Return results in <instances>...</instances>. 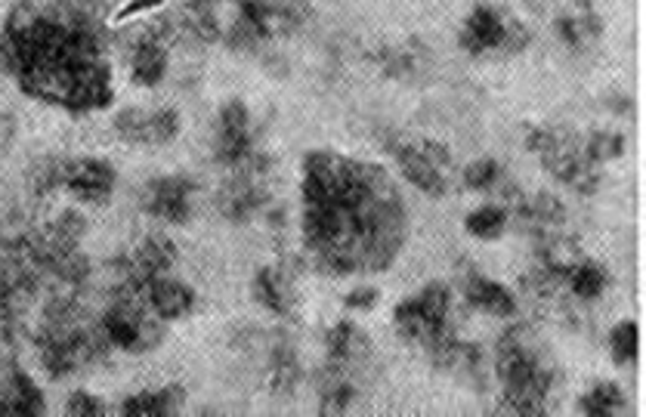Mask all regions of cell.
Instances as JSON below:
<instances>
[{
  "instance_id": "cell-23",
  "label": "cell",
  "mask_w": 646,
  "mask_h": 417,
  "mask_svg": "<svg viewBox=\"0 0 646 417\" xmlns=\"http://www.w3.org/2000/svg\"><path fill=\"white\" fill-rule=\"evenodd\" d=\"M174 408H177L174 393H143V396H133L121 405L124 414H170Z\"/></svg>"
},
{
  "instance_id": "cell-14",
  "label": "cell",
  "mask_w": 646,
  "mask_h": 417,
  "mask_svg": "<svg viewBox=\"0 0 646 417\" xmlns=\"http://www.w3.org/2000/svg\"><path fill=\"white\" fill-rule=\"evenodd\" d=\"M44 411L41 393L25 374H13L7 393L0 396V414H38Z\"/></svg>"
},
{
  "instance_id": "cell-12",
  "label": "cell",
  "mask_w": 646,
  "mask_h": 417,
  "mask_svg": "<svg viewBox=\"0 0 646 417\" xmlns=\"http://www.w3.org/2000/svg\"><path fill=\"white\" fill-rule=\"evenodd\" d=\"M146 207L170 223H183L189 217V183L186 180H161L149 189Z\"/></svg>"
},
{
  "instance_id": "cell-6",
  "label": "cell",
  "mask_w": 646,
  "mask_h": 417,
  "mask_svg": "<svg viewBox=\"0 0 646 417\" xmlns=\"http://www.w3.org/2000/svg\"><path fill=\"white\" fill-rule=\"evenodd\" d=\"M532 41V34L526 25L514 22V19H504L498 10L480 4L473 7L470 16L464 19L461 28V47L473 56H483L492 50H504V53H520L526 50Z\"/></svg>"
},
{
  "instance_id": "cell-20",
  "label": "cell",
  "mask_w": 646,
  "mask_h": 417,
  "mask_svg": "<svg viewBox=\"0 0 646 417\" xmlns=\"http://www.w3.org/2000/svg\"><path fill=\"white\" fill-rule=\"evenodd\" d=\"M625 405V393L619 384H597L591 393L582 396V411L591 417H612Z\"/></svg>"
},
{
  "instance_id": "cell-13",
  "label": "cell",
  "mask_w": 646,
  "mask_h": 417,
  "mask_svg": "<svg viewBox=\"0 0 646 417\" xmlns=\"http://www.w3.org/2000/svg\"><path fill=\"white\" fill-rule=\"evenodd\" d=\"M554 28H557V38L572 50H585L591 41L600 38V31H603L600 19L591 10H585L582 16H560L554 22Z\"/></svg>"
},
{
  "instance_id": "cell-1",
  "label": "cell",
  "mask_w": 646,
  "mask_h": 417,
  "mask_svg": "<svg viewBox=\"0 0 646 417\" xmlns=\"http://www.w3.org/2000/svg\"><path fill=\"white\" fill-rule=\"evenodd\" d=\"M306 232L337 272L384 269L405 241V207L381 167L328 152L306 161Z\"/></svg>"
},
{
  "instance_id": "cell-9",
  "label": "cell",
  "mask_w": 646,
  "mask_h": 417,
  "mask_svg": "<svg viewBox=\"0 0 646 417\" xmlns=\"http://www.w3.org/2000/svg\"><path fill=\"white\" fill-rule=\"evenodd\" d=\"M464 186L473 189V192H489V195H498L510 204H517L523 198V192L514 186V180L507 177L504 167L492 158H483L476 161L464 170Z\"/></svg>"
},
{
  "instance_id": "cell-2",
  "label": "cell",
  "mask_w": 646,
  "mask_h": 417,
  "mask_svg": "<svg viewBox=\"0 0 646 417\" xmlns=\"http://www.w3.org/2000/svg\"><path fill=\"white\" fill-rule=\"evenodd\" d=\"M498 374L504 384V411L544 414L551 393V371L523 328L507 331L498 343Z\"/></svg>"
},
{
  "instance_id": "cell-7",
  "label": "cell",
  "mask_w": 646,
  "mask_h": 417,
  "mask_svg": "<svg viewBox=\"0 0 646 417\" xmlns=\"http://www.w3.org/2000/svg\"><path fill=\"white\" fill-rule=\"evenodd\" d=\"M461 291H464V300L476 309L489 312V316H498V319H510L517 312V300L510 294L504 285L492 282V278L480 275V272H467L461 278Z\"/></svg>"
},
{
  "instance_id": "cell-16",
  "label": "cell",
  "mask_w": 646,
  "mask_h": 417,
  "mask_svg": "<svg viewBox=\"0 0 646 417\" xmlns=\"http://www.w3.org/2000/svg\"><path fill=\"white\" fill-rule=\"evenodd\" d=\"M507 223H510V214H507V207H501V204L476 207V211H470L467 220H464L467 232L476 235V238H483V241L501 238L507 232Z\"/></svg>"
},
{
  "instance_id": "cell-17",
  "label": "cell",
  "mask_w": 646,
  "mask_h": 417,
  "mask_svg": "<svg viewBox=\"0 0 646 417\" xmlns=\"http://www.w3.org/2000/svg\"><path fill=\"white\" fill-rule=\"evenodd\" d=\"M149 300H152L158 316H164V319H177V316H183V312L192 306V294L183 285H177V282H155V285H149Z\"/></svg>"
},
{
  "instance_id": "cell-15",
  "label": "cell",
  "mask_w": 646,
  "mask_h": 417,
  "mask_svg": "<svg viewBox=\"0 0 646 417\" xmlns=\"http://www.w3.org/2000/svg\"><path fill=\"white\" fill-rule=\"evenodd\" d=\"M606 269L597 266V263H572L569 272H566V285L569 291L578 297V300H597L603 291H606Z\"/></svg>"
},
{
  "instance_id": "cell-11",
  "label": "cell",
  "mask_w": 646,
  "mask_h": 417,
  "mask_svg": "<svg viewBox=\"0 0 646 417\" xmlns=\"http://www.w3.org/2000/svg\"><path fill=\"white\" fill-rule=\"evenodd\" d=\"M217 155L223 161H245L251 155V139H248V115L245 109L232 102L220 118V139H217Z\"/></svg>"
},
{
  "instance_id": "cell-28",
  "label": "cell",
  "mask_w": 646,
  "mask_h": 417,
  "mask_svg": "<svg viewBox=\"0 0 646 417\" xmlns=\"http://www.w3.org/2000/svg\"><path fill=\"white\" fill-rule=\"evenodd\" d=\"M578 4H582V10H588V7L594 4V0H578Z\"/></svg>"
},
{
  "instance_id": "cell-4",
  "label": "cell",
  "mask_w": 646,
  "mask_h": 417,
  "mask_svg": "<svg viewBox=\"0 0 646 417\" xmlns=\"http://www.w3.org/2000/svg\"><path fill=\"white\" fill-rule=\"evenodd\" d=\"M449 312H452V291L436 282V285H427L418 297H408L405 303H399L393 312V322L405 340L427 346L430 356H436L442 346H449L455 340Z\"/></svg>"
},
{
  "instance_id": "cell-21",
  "label": "cell",
  "mask_w": 646,
  "mask_h": 417,
  "mask_svg": "<svg viewBox=\"0 0 646 417\" xmlns=\"http://www.w3.org/2000/svg\"><path fill=\"white\" fill-rule=\"evenodd\" d=\"M106 334H109L112 343L124 346V350H133V346L143 343V322L133 319L130 312L118 309V312H112V316L106 319Z\"/></svg>"
},
{
  "instance_id": "cell-8",
  "label": "cell",
  "mask_w": 646,
  "mask_h": 417,
  "mask_svg": "<svg viewBox=\"0 0 646 417\" xmlns=\"http://www.w3.org/2000/svg\"><path fill=\"white\" fill-rule=\"evenodd\" d=\"M177 124V112H124L118 118V130L133 143H167L170 136H177Z\"/></svg>"
},
{
  "instance_id": "cell-10",
  "label": "cell",
  "mask_w": 646,
  "mask_h": 417,
  "mask_svg": "<svg viewBox=\"0 0 646 417\" xmlns=\"http://www.w3.org/2000/svg\"><path fill=\"white\" fill-rule=\"evenodd\" d=\"M65 183L75 195H81L84 201H99L112 192V183H115V173L109 164L102 161H78L65 170Z\"/></svg>"
},
{
  "instance_id": "cell-18",
  "label": "cell",
  "mask_w": 646,
  "mask_h": 417,
  "mask_svg": "<svg viewBox=\"0 0 646 417\" xmlns=\"http://www.w3.org/2000/svg\"><path fill=\"white\" fill-rule=\"evenodd\" d=\"M167 56L155 41H143L133 53V78L140 84H158L164 78Z\"/></svg>"
},
{
  "instance_id": "cell-24",
  "label": "cell",
  "mask_w": 646,
  "mask_h": 417,
  "mask_svg": "<svg viewBox=\"0 0 646 417\" xmlns=\"http://www.w3.org/2000/svg\"><path fill=\"white\" fill-rule=\"evenodd\" d=\"M609 346H612V359L619 365L634 362L637 359V325L634 322H619L609 334Z\"/></svg>"
},
{
  "instance_id": "cell-26",
  "label": "cell",
  "mask_w": 646,
  "mask_h": 417,
  "mask_svg": "<svg viewBox=\"0 0 646 417\" xmlns=\"http://www.w3.org/2000/svg\"><path fill=\"white\" fill-rule=\"evenodd\" d=\"M68 414H102V405L87 393H75L68 402Z\"/></svg>"
},
{
  "instance_id": "cell-22",
  "label": "cell",
  "mask_w": 646,
  "mask_h": 417,
  "mask_svg": "<svg viewBox=\"0 0 646 417\" xmlns=\"http://www.w3.org/2000/svg\"><path fill=\"white\" fill-rule=\"evenodd\" d=\"M582 146H585V152H588V158H591L594 164H603V161H609V158H619V155H622L625 139H622V133L597 130V133H591L588 139H582Z\"/></svg>"
},
{
  "instance_id": "cell-25",
  "label": "cell",
  "mask_w": 646,
  "mask_h": 417,
  "mask_svg": "<svg viewBox=\"0 0 646 417\" xmlns=\"http://www.w3.org/2000/svg\"><path fill=\"white\" fill-rule=\"evenodd\" d=\"M257 294L263 297L266 306L285 309V294H282V288H279V278L272 275V272H260V278H257Z\"/></svg>"
},
{
  "instance_id": "cell-19",
  "label": "cell",
  "mask_w": 646,
  "mask_h": 417,
  "mask_svg": "<svg viewBox=\"0 0 646 417\" xmlns=\"http://www.w3.org/2000/svg\"><path fill=\"white\" fill-rule=\"evenodd\" d=\"M328 343H331V359L340 362V365H347V362H353L356 356L368 353V340H365L350 322H340V325L331 331Z\"/></svg>"
},
{
  "instance_id": "cell-27",
  "label": "cell",
  "mask_w": 646,
  "mask_h": 417,
  "mask_svg": "<svg viewBox=\"0 0 646 417\" xmlns=\"http://www.w3.org/2000/svg\"><path fill=\"white\" fill-rule=\"evenodd\" d=\"M374 303H378V291L374 288H359L347 297V306H353V309H368Z\"/></svg>"
},
{
  "instance_id": "cell-3",
  "label": "cell",
  "mask_w": 646,
  "mask_h": 417,
  "mask_svg": "<svg viewBox=\"0 0 646 417\" xmlns=\"http://www.w3.org/2000/svg\"><path fill=\"white\" fill-rule=\"evenodd\" d=\"M526 146L541 158L554 177L566 186H572L582 195H594L600 186V164H594L582 146V139L566 130L554 127H532L526 133Z\"/></svg>"
},
{
  "instance_id": "cell-5",
  "label": "cell",
  "mask_w": 646,
  "mask_h": 417,
  "mask_svg": "<svg viewBox=\"0 0 646 417\" xmlns=\"http://www.w3.org/2000/svg\"><path fill=\"white\" fill-rule=\"evenodd\" d=\"M390 155L396 158V164L402 167V177L418 186L421 192L442 198L449 192V180H446V170L452 164V155L446 146L430 143V139H390L387 143Z\"/></svg>"
}]
</instances>
